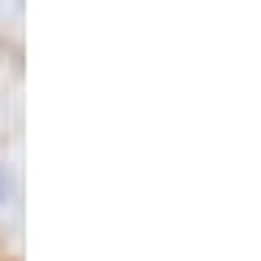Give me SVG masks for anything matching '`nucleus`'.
I'll list each match as a JSON object with an SVG mask.
<instances>
[{"instance_id": "1", "label": "nucleus", "mask_w": 261, "mask_h": 261, "mask_svg": "<svg viewBox=\"0 0 261 261\" xmlns=\"http://www.w3.org/2000/svg\"><path fill=\"white\" fill-rule=\"evenodd\" d=\"M9 200V174H5V166H0V205Z\"/></svg>"}]
</instances>
